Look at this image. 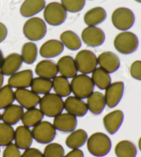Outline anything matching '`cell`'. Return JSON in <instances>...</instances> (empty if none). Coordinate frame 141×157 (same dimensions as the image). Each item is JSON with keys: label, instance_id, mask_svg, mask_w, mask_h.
I'll return each mask as SVG.
<instances>
[{"label": "cell", "instance_id": "44dd1931", "mask_svg": "<svg viewBox=\"0 0 141 157\" xmlns=\"http://www.w3.org/2000/svg\"><path fill=\"white\" fill-rule=\"evenodd\" d=\"M64 46L61 41L57 39H50L41 46L39 54L42 57L46 59L54 58L57 57L63 52Z\"/></svg>", "mask_w": 141, "mask_h": 157}, {"label": "cell", "instance_id": "3957f363", "mask_svg": "<svg viewBox=\"0 0 141 157\" xmlns=\"http://www.w3.org/2000/svg\"><path fill=\"white\" fill-rule=\"evenodd\" d=\"M71 92L79 99H87L94 92V84L92 78L87 75H77L70 82Z\"/></svg>", "mask_w": 141, "mask_h": 157}, {"label": "cell", "instance_id": "6da1fadb", "mask_svg": "<svg viewBox=\"0 0 141 157\" xmlns=\"http://www.w3.org/2000/svg\"><path fill=\"white\" fill-rule=\"evenodd\" d=\"M87 148L92 156L103 157L108 155L112 148V141L108 135L101 132L91 134L87 140Z\"/></svg>", "mask_w": 141, "mask_h": 157}, {"label": "cell", "instance_id": "1f68e13d", "mask_svg": "<svg viewBox=\"0 0 141 157\" xmlns=\"http://www.w3.org/2000/svg\"><path fill=\"white\" fill-rule=\"evenodd\" d=\"M60 41L63 46L70 50H77L81 47V40L72 30H66L60 35Z\"/></svg>", "mask_w": 141, "mask_h": 157}, {"label": "cell", "instance_id": "ba28073f", "mask_svg": "<svg viewBox=\"0 0 141 157\" xmlns=\"http://www.w3.org/2000/svg\"><path fill=\"white\" fill-rule=\"evenodd\" d=\"M112 23L116 29L127 31L133 26L135 21L134 13L128 8L120 7L114 10L112 14Z\"/></svg>", "mask_w": 141, "mask_h": 157}, {"label": "cell", "instance_id": "60d3db41", "mask_svg": "<svg viewBox=\"0 0 141 157\" xmlns=\"http://www.w3.org/2000/svg\"><path fill=\"white\" fill-rule=\"evenodd\" d=\"M21 157H44L41 150L35 147H29L21 154Z\"/></svg>", "mask_w": 141, "mask_h": 157}, {"label": "cell", "instance_id": "4316f807", "mask_svg": "<svg viewBox=\"0 0 141 157\" xmlns=\"http://www.w3.org/2000/svg\"><path fill=\"white\" fill-rule=\"evenodd\" d=\"M88 135L83 129H77L70 132L66 139V145L70 149H79L86 144Z\"/></svg>", "mask_w": 141, "mask_h": 157}, {"label": "cell", "instance_id": "7a4b0ae2", "mask_svg": "<svg viewBox=\"0 0 141 157\" xmlns=\"http://www.w3.org/2000/svg\"><path fill=\"white\" fill-rule=\"evenodd\" d=\"M39 109L48 117L54 118L62 113L64 110V101L55 93H48L41 98Z\"/></svg>", "mask_w": 141, "mask_h": 157}, {"label": "cell", "instance_id": "8fae6325", "mask_svg": "<svg viewBox=\"0 0 141 157\" xmlns=\"http://www.w3.org/2000/svg\"><path fill=\"white\" fill-rule=\"evenodd\" d=\"M81 39L87 46L98 47L104 43L105 35L99 28L97 26H87L81 33Z\"/></svg>", "mask_w": 141, "mask_h": 157}, {"label": "cell", "instance_id": "5bb4252c", "mask_svg": "<svg viewBox=\"0 0 141 157\" xmlns=\"http://www.w3.org/2000/svg\"><path fill=\"white\" fill-rule=\"evenodd\" d=\"M32 79V71L30 69L23 70L10 75L8 80V85L12 88H27L28 87H30Z\"/></svg>", "mask_w": 141, "mask_h": 157}, {"label": "cell", "instance_id": "9c48e42d", "mask_svg": "<svg viewBox=\"0 0 141 157\" xmlns=\"http://www.w3.org/2000/svg\"><path fill=\"white\" fill-rule=\"evenodd\" d=\"M33 139L41 144H48L54 141L56 135V130L48 121H41L34 126L32 130Z\"/></svg>", "mask_w": 141, "mask_h": 157}, {"label": "cell", "instance_id": "30bf717a", "mask_svg": "<svg viewBox=\"0 0 141 157\" xmlns=\"http://www.w3.org/2000/svg\"><path fill=\"white\" fill-rule=\"evenodd\" d=\"M125 85L122 81L112 83L105 90V97L106 105L109 108H115L120 103L123 96Z\"/></svg>", "mask_w": 141, "mask_h": 157}, {"label": "cell", "instance_id": "7dc6e473", "mask_svg": "<svg viewBox=\"0 0 141 157\" xmlns=\"http://www.w3.org/2000/svg\"><path fill=\"white\" fill-rule=\"evenodd\" d=\"M135 1L139 2V3H141V0H135Z\"/></svg>", "mask_w": 141, "mask_h": 157}, {"label": "cell", "instance_id": "7c38bea8", "mask_svg": "<svg viewBox=\"0 0 141 157\" xmlns=\"http://www.w3.org/2000/svg\"><path fill=\"white\" fill-rule=\"evenodd\" d=\"M15 97L19 105L26 110L35 108L41 99L38 94L27 88L17 89L15 91Z\"/></svg>", "mask_w": 141, "mask_h": 157}, {"label": "cell", "instance_id": "52a82bcc", "mask_svg": "<svg viewBox=\"0 0 141 157\" xmlns=\"http://www.w3.org/2000/svg\"><path fill=\"white\" fill-rule=\"evenodd\" d=\"M74 61L77 71L81 74H90L97 68V57L90 50H80L76 55Z\"/></svg>", "mask_w": 141, "mask_h": 157}, {"label": "cell", "instance_id": "603a6c76", "mask_svg": "<svg viewBox=\"0 0 141 157\" xmlns=\"http://www.w3.org/2000/svg\"><path fill=\"white\" fill-rule=\"evenodd\" d=\"M87 106L92 114L98 115L103 113L106 106V103L104 94L101 92H93L87 98Z\"/></svg>", "mask_w": 141, "mask_h": 157}, {"label": "cell", "instance_id": "9a60e30c", "mask_svg": "<svg viewBox=\"0 0 141 157\" xmlns=\"http://www.w3.org/2000/svg\"><path fill=\"white\" fill-rule=\"evenodd\" d=\"M124 121V114L122 110H115L104 116L103 123L106 131L109 134H114L119 130Z\"/></svg>", "mask_w": 141, "mask_h": 157}, {"label": "cell", "instance_id": "7bdbcfd3", "mask_svg": "<svg viewBox=\"0 0 141 157\" xmlns=\"http://www.w3.org/2000/svg\"><path fill=\"white\" fill-rule=\"evenodd\" d=\"M8 35V29L5 25L0 22V43L4 41Z\"/></svg>", "mask_w": 141, "mask_h": 157}, {"label": "cell", "instance_id": "836d02e7", "mask_svg": "<svg viewBox=\"0 0 141 157\" xmlns=\"http://www.w3.org/2000/svg\"><path fill=\"white\" fill-rule=\"evenodd\" d=\"M38 55V48L33 42H27L22 46L21 57L23 62L27 64H32L36 61Z\"/></svg>", "mask_w": 141, "mask_h": 157}, {"label": "cell", "instance_id": "7402d4cb", "mask_svg": "<svg viewBox=\"0 0 141 157\" xmlns=\"http://www.w3.org/2000/svg\"><path fill=\"white\" fill-rule=\"evenodd\" d=\"M35 71L38 77L50 80L57 76L59 73L56 63L49 59H44L39 61L36 64Z\"/></svg>", "mask_w": 141, "mask_h": 157}, {"label": "cell", "instance_id": "f1b7e54d", "mask_svg": "<svg viewBox=\"0 0 141 157\" xmlns=\"http://www.w3.org/2000/svg\"><path fill=\"white\" fill-rule=\"evenodd\" d=\"M114 152L117 157H136L137 149L134 143L128 140H122L116 145Z\"/></svg>", "mask_w": 141, "mask_h": 157}, {"label": "cell", "instance_id": "277c9868", "mask_svg": "<svg viewBox=\"0 0 141 157\" xmlns=\"http://www.w3.org/2000/svg\"><path fill=\"white\" fill-rule=\"evenodd\" d=\"M47 26L45 21L37 17H32L25 22L23 33L30 41H36L43 39L46 35Z\"/></svg>", "mask_w": 141, "mask_h": 157}, {"label": "cell", "instance_id": "bcb514c9", "mask_svg": "<svg viewBox=\"0 0 141 157\" xmlns=\"http://www.w3.org/2000/svg\"><path fill=\"white\" fill-rule=\"evenodd\" d=\"M138 145H139V150L141 151V137L139 139V144H138Z\"/></svg>", "mask_w": 141, "mask_h": 157}, {"label": "cell", "instance_id": "ab89813d", "mask_svg": "<svg viewBox=\"0 0 141 157\" xmlns=\"http://www.w3.org/2000/svg\"><path fill=\"white\" fill-rule=\"evenodd\" d=\"M131 76L136 80L141 81V61L136 60L130 66Z\"/></svg>", "mask_w": 141, "mask_h": 157}, {"label": "cell", "instance_id": "8d00e7d4", "mask_svg": "<svg viewBox=\"0 0 141 157\" xmlns=\"http://www.w3.org/2000/svg\"><path fill=\"white\" fill-rule=\"evenodd\" d=\"M44 157H63L65 150L63 147L58 143H50L44 148Z\"/></svg>", "mask_w": 141, "mask_h": 157}, {"label": "cell", "instance_id": "f35d334b", "mask_svg": "<svg viewBox=\"0 0 141 157\" xmlns=\"http://www.w3.org/2000/svg\"><path fill=\"white\" fill-rule=\"evenodd\" d=\"M2 157H21L20 149L15 144H10L6 146L3 151Z\"/></svg>", "mask_w": 141, "mask_h": 157}, {"label": "cell", "instance_id": "d6a6232c", "mask_svg": "<svg viewBox=\"0 0 141 157\" xmlns=\"http://www.w3.org/2000/svg\"><path fill=\"white\" fill-rule=\"evenodd\" d=\"M31 90L38 94L50 93L52 88V82L50 79L40 77L33 78L30 84Z\"/></svg>", "mask_w": 141, "mask_h": 157}, {"label": "cell", "instance_id": "4dcf8cb0", "mask_svg": "<svg viewBox=\"0 0 141 157\" xmlns=\"http://www.w3.org/2000/svg\"><path fill=\"white\" fill-rule=\"evenodd\" d=\"M52 88L55 94L61 97H67L72 93L70 83L67 78L61 75L56 76L54 78H52Z\"/></svg>", "mask_w": 141, "mask_h": 157}, {"label": "cell", "instance_id": "74e56055", "mask_svg": "<svg viewBox=\"0 0 141 157\" xmlns=\"http://www.w3.org/2000/svg\"><path fill=\"white\" fill-rule=\"evenodd\" d=\"M61 4L67 12L74 13L83 9L86 0H61Z\"/></svg>", "mask_w": 141, "mask_h": 157}, {"label": "cell", "instance_id": "ffe728a7", "mask_svg": "<svg viewBox=\"0 0 141 157\" xmlns=\"http://www.w3.org/2000/svg\"><path fill=\"white\" fill-rule=\"evenodd\" d=\"M58 72L67 78H73L77 75V68L74 59L70 55L61 57L56 63Z\"/></svg>", "mask_w": 141, "mask_h": 157}, {"label": "cell", "instance_id": "2e32d148", "mask_svg": "<svg viewBox=\"0 0 141 157\" xmlns=\"http://www.w3.org/2000/svg\"><path fill=\"white\" fill-rule=\"evenodd\" d=\"M97 61L100 68L109 74L117 71L120 66L119 58L115 53L111 51L101 53L97 57Z\"/></svg>", "mask_w": 141, "mask_h": 157}, {"label": "cell", "instance_id": "cb8c5ba5", "mask_svg": "<svg viewBox=\"0 0 141 157\" xmlns=\"http://www.w3.org/2000/svg\"><path fill=\"white\" fill-rule=\"evenodd\" d=\"M24 113V108L20 105L13 103L4 109L1 118L4 123L13 125L17 124L21 119Z\"/></svg>", "mask_w": 141, "mask_h": 157}, {"label": "cell", "instance_id": "f546056e", "mask_svg": "<svg viewBox=\"0 0 141 157\" xmlns=\"http://www.w3.org/2000/svg\"><path fill=\"white\" fill-rule=\"evenodd\" d=\"M91 78L94 86L100 90H105L112 83V78L109 73L100 67L96 68L92 72Z\"/></svg>", "mask_w": 141, "mask_h": 157}, {"label": "cell", "instance_id": "e0dca14e", "mask_svg": "<svg viewBox=\"0 0 141 157\" xmlns=\"http://www.w3.org/2000/svg\"><path fill=\"white\" fill-rule=\"evenodd\" d=\"M64 109L67 113L77 117H84L88 112L86 102L75 96H68L64 101Z\"/></svg>", "mask_w": 141, "mask_h": 157}, {"label": "cell", "instance_id": "b9f144b4", "mask_svg": "<svg viewBox=\"0 0 141 157\" xmlns=\"http://www.w3.org/2000/svg\"><path fill=\"white\" fill-rule=\"evenodd\" d=\"M63 157H84V154L80 149H73L65 155Z\"/></svg>", "mask_w": 141, "mask_h": 157}, {"label": "cell", "instance_id": "ac0fdd59", "mask_svg": "<svg viewBox=\"0 0 141 157\" xmlns=\"http://www.w3.org/2000/svg\"><path fill=\"white\" fill-rule=\"evenodd\" d=\"M23 61L21 55L18 53H11L4 59L0 68V72L5 76H10L21 68Z\"/></svg>", "mask_w": 141, "mask_h": 157}, {"label": "cell", "instance_id": "8992f818", "mask_svg": "<svg viewBox=\"0 0 141 157\" xmlns=\"http://www.w3.org/2000/svg\"><path fill=\"white\" fill-rule=\"evenodd\" d=\"M44 18L50 26H59L66 21L67 11L60 3L50 2L44 8Z\"/></svg>", "mask_w": 141, "mask_h": 157}, {"label": "cell", "instance_id": "d6986e66", "mask_svg": "<svg viewBox=\"0 0 141 157\" xmlns=\"http://www.w3.org/2000/svg\"><path fill=\"white\" fill-rule=\"evenodd\" d=\"M32 130L24 125H19L15 130V144L20 150H26L31 147L33 142Z\"/></svg>", "mask_w": 141, "mask_h": 157}, {"label": "cell", "instance_id": "83f0119b", "mask_svg": "<svg viewBox=\"0 0 141 157\" xmlns=\"http://www.w3.org/2000/svg\"><path fill=\"white\" fill-rule=\"evenodd\" d=\"M44 117V114L42 113L40 109L35 107L28 109L26 112H24L21 121L24 125L28 128H33L34 126L40 123L43 120Z\"/></svg>", "mask_w": 141, "mask_h": 157}, {"label": "cell", "instance_id": "d4e9b609", "mask_svg": "<svg viewBox=\"0 0 141 157\" xmlns=\"http://www.w3.org/2000/svg\"><path fill=\"white\" fill-rule=\"evenodd\" d=\"M45 6V0H24L20 7V14L24 17H32L43 10Z\"/></svg>", "mask_w": 141, "mask_h": 157}, {"label": "cell", "instance_id": "c3c4849f", "mask_svg": "<svg viewBox=\"0 0 141 157\" xmlns=\"http://www.w3.org/2000/svg\"><path fill=\"white\" fill-rule=\"evenodd\" d=\"M1 115H2V114H0V121H1V120H2V118H1Z\"/></svg>", "mask_w": 141, "mask_h": 157}, {"label": "cell", "instance_id": "e575fe53", "mask_svg": "<svg viewBox=\"0 0 141 157\" xmlns=\"http://www.w3.org/2000/svg\"><path fill=\"white\" fill-rule=\"evenodd\" d=\"M15 130L13 125L0 123V146H6L14 141Z\"/></svg>", "mask_w": 141, "mask_h": 157}, {"label": "cell", "instance_id": "5b68a950", "mask_svg": "<svg viewBox=\"0 0 141 157\" xmlns=\"http://www.w3.org/2000/svg\"><path fill=\"white\" fill-rule=\"evenodd\" d=\"M114 46L120 54L129 55L137 50L139 39L134 33L129 31H123L116 36L114 40Z\"/></svg>", "mask_w": 141, "mask_h": 157}, {"label": "cell", "instance_id": "ee69618b", "mask_svg": "<svg viewBox=\"0 0 141 157\" xmlns=\"http://www.w3.org/2000/svg\"><path fill=\"white\" fill-rule=\"evenodd\" d=\"M3 84H4V75L0 72V88L3 86Z\"/></svg>", "mask_w": 141, "mask_h": 157}, {"label": "cell", "instance_id": "f6af8a7d", "mask_svg": "<svg viewBox=\"0 0 141 157\" xmlns=\"http://www.w3.org/2000/svg\"><path fill=\"white\" fill-rule=\"evenodd\" d=\"M4 55H3V52L1 50H0V68H1L2 64L3 63V61H4Z\"/></svg>", "mask_w": 141, "mask_h": 157}, {"label": "cell", "instance_id": "484cf974", "mask_svg": "<svg viewBox=\"0 0 141 157\" xmlns=\"http://www.w3.org/2000/svg\"><path fill=\"white\" fill-rule=\"evenodd\" d=\"M107 13L102 7H94L85 13L83 20L87 26H97L105 20Z\"/></svg>", "mask_w": 141, "mask_h": 157}, {"label": "cell", "instance_id": "4fadbf2b", "mask_svg": "<svg viewBox=\"0 0 141 157\" xmlns=\"http://www.w3.org/2000/svg\"><path fill=\"white\" fill-rule=\"evenodd\" d=\"M77 122V117L68 113H62L54 117L52 124L56 130L61 132L70 133L76 130Z\"/></svg>", "mask_w": 141, "mask_h": 157}, {"label": "cell", "instance_id": "d590c367", "mask_svg": "<svg viewBox=\"0 0 141 157\" xmlns=\"http://www.w3.org/2000/svg\"><path fill=\"white\" fill-rule=\"evenodd\" d=\"M15 100V92L10 86L5 85L0 88V110L12 105Z\"/></svg>", "mask_w": 141, "mask_h": 157}]
</instances>
